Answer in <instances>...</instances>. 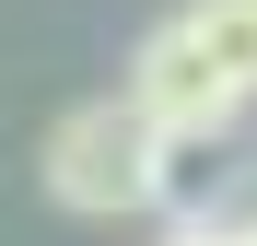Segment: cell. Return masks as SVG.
<instances>
[{"instance_id":"6da1fadb","label":"cell","mask_w":257,"mask_h":246,"mask_svg":"<svg viewBox=\"0 0 257 246\" xmlns=\"http://www.w3.org/2000/svg\"><path fill=\"white\" fill-rule=\"evenodd\" d=\"M164 164H176V141L128 94H94V106H70L47 129V199L82 211V223H117V211H152L164 199Z\"/></svg>"},{"instance_id":"7a4b0ae2","label":"cell","mask_w":257,"mask_h":246,"mask_svg":"<svg viewBox=\"0 0 257 246\" xmlns=\"http://www.w3.org/2000/svg\"><path fill=\"white\" fill-rule=\"evenodd\" d=\"M117 94L141 106L164 141H222L234 117H245V94H234V82H222V70L187 47V24H176V12L141 35V59H128V82H117Z\"/></svg>"},{"instance_id":"3957f363","label":"cell","mask_w":257,"mask_h":246,"mask_svg":"<svg viewBox=\"0 0 257 246\" xmlns=\"http://www.w3.org/2000/svg\"><path fill=\"white\" fill-rule=\"evenodd\" d=\"M176 24H187V47H199V59L257 106V0H187Z\"/></svg>"},{"instance_id":"277c9868","label":"cell","mask_w":257,"mask_h":246,"mask_svg":"<svg viewBox=\"0 0 257 246\" xmlns=\"http://www.w3.org/2000/svg\"><path fill=\"white\" fill-rule=\"evenodd\" d=\"M164 246H234L222 223H176V234H164Z\"/></svg>"},{"instance_id":"5b68a950","label":"cell","mask_w":257,"mask_h":246,"mask_svg":"<svg viewBox=\"0 0 257 246\" xmlns=\"http://www.w3.org/2000/svg\"><path fill=\"white\" fill-rule=\"evenodd\" d=\"M234 246H257V223H245V234H234Z\"/></svg>"}]
</instances>
